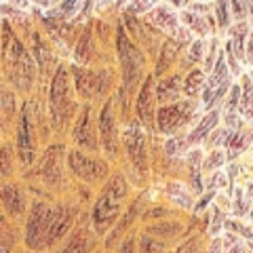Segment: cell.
<instances>
[{
    "instance_id": "1",
    "label": "cell",
    "mask_w": 253,
    "mask_h": 253,
    "mask_svg": "<svg viewBox=\"0 0 253 253\" xmlns=\"http://www.w3.org/2000/svg\"><path fill=\"white\" fill-rule=\"evenodd\" d=\"M2 61L6 76L21 91H28L34 83V61L30 59L28 51L23 49L19 38L13 34L9 26H4L2 34Z\"/></svg>"
},
{
    "instance_id": "2",
    "label": "cell",
    "mask_w": 253,
    "mask_h": 253,
    "mask_svg": "<svg viewBox=\"0 0 253 253\" xmlns=\"http://www.w3.org/2000/svg\"><path fill=\"white\" fill-rule=\"evenodd\" d=\"M126 194H129V188H126L125 177L118 173L110 177L93 209V228L97 230V234H106L114 226V221L121 217Z\"/></svg>"
},
{
    "instance_id": "3",
    "label": "cell",
    "mask_w": 253,
    "mask_h": 253,
    "mask_svg": "<svg viewBox=\"0 0 253 253\" xmlns=\"http://www.w3.org/2000/svg\"><path fill=\"white\" fill-rule=\"evenodd\" d=\"M116 49H118V61H121V74H123V91L118 95H121L123 104L126 108V101L135 95L137 83H139L141 74H144V55L126 38L123 28H118Z\"/></svg>"
},
{
    "instance_id": "4",
    "label": "cell",
    "mask_w": 253,
    "mask_h": 253,
    "mask_svg": "<svg viewBox=\"0 0 253 253\" xmlns=\"http://www.w3.org/2000/svg\"><path fill=\"white\" fill-rule=\"evenodd\" d=\"M74 110V93H72V84H70V72L68 68H57L53 81H51V89H49V112H51V121L61 126L63 123L70 118Z\"/></svg>"
},
{
    "instance_id": "5",
    "label": "cell",
    "mask_w": 253,
    "mask_h": 253,
    "mask_svg": "<svg viewBox=\"0 0 253 253\" xmlns=\"http://www.w3.org/2000/svg\"><path fill=\"white\" fill-rule=\"evenodd\" d=\"M55 217V207L46 201H34L26 226V245L34 251L46 249V239Z\"/></svg>"
},
{
    "instance_id": "6",
    "label": "cell",
    "mask_w": 253,
    "mask_h": 253,
    "mask_svg": "<svg viewBox=\"0 0 253 253\" xmlns=\"http://www.w3.org/2000/svg\"><path fill=\"white\" fill-rule=\"evenodd\" d=\"M68 167L78 179L86 181V184H101L108 177V165L101 158L86 156L81 150H70L68 152Z\"/></svg>"
},
{
    "instance_id": "7",
    "label": "cell",
    "mask_w": 253,
    "mask_h": 253,
    "mask_svg": "<svg viewBox=\"0 0 253 253\" xmlns=\"http://www.w3.org/2000/svg\"><path fill=\"white\" fill-rule=\"evenodd\" d=\"M123 144H125L133 171L139 173V175H146L148 173V148H146V135L141 131V126L131 125L123 135Z\"/></svg>"
},
{
    "instance_id": "8",
    "label": "cell",
    "mask_w": 253,
    "mask_h": 253,
    "mask_svg": "<svg viewBox=\"0 0 253 253\" xmlns=\"http://www.w3.org/2000/svg\"><path fill=\"white\" fill-rule=\"evenodd\" d=\"M192 112H194L192 101H175V104H167V106H163L161 110H158L156 125L163 133L173 135V133H177L181 126L190 121Z\"/></svg>"
},
{
    "instance_id": "9",
    "label": "cell",
    "mask_w": 253,
    "mask_h": 253,
    "mask_svg": "<svg viewBox=\"0 0 253 253\" xmlns=\"http://www.w3.org/2000/svg\"><path fill=\"white\" fill-rule=\"evenodd\" d=\"M228 86H230V72H228L224 55L219 53L215 70H213L209 81L205 83V86H203V106L205 108H213L226 95L224 91H228Z\"/></svg>"
},
{
    "instance_id": "10",
    "label": "cell",
    "mask_w": 253,
    "mask_h": 253,
    "mask_svg": "<svg viewBox=\"0 0 253 253\" xmlns=\"http://www.w3.org/2000/svg\"><path fill=\"white\" fill-rule=\"evenodd\" d=\"M36 137H34V121L30 116V108L23 106L19 112V121H17V154L21 165H32L36 158Z\"/></svg>"
},
{
    "instance_id": "11",
    "label": "cell",
    "mask_w": 253,
    "mask_h": 253,
    "mask_svg": "<svg viewBox=\"0 0 253 253\" xmlns=\"http://www.w3.org/2000/svg\"><path fill=\"white\" fill-rule=\"evenodd\" d=\"M97 131L101 135V144L110 156H116L118 146H121V137H118V126H116V114H114V101L108 99L106 106L101 108Z\"/></svg>"
},
{
    "instance_id": "12",
    "label": "cell",
    "mask_w": 253,
    "mask_h": 253,
    "mask_svg": "<svg viewBox=\"0 0 253 253\" xmlns=\"http://www.w3.org/2000/svg\"><path fill=\"white\" fill-rule=\"evenodd\" d=\"M0 201L4 205V211L9 217H21L26 213V192L19 184H13V181H4L0 186Z\"/></svg>"
},
{
    "instance_id": "13",
    "label": "cell",
    "mask_w": 253,
    "mask_h": 253,
    "mask_svg": "<svg viewBox=\"0 0 253 253\" xmlns=\"http://www.w3.org/2000/svg\"><path fill=\"white\" fill-rule=\"evenodd\" d=\"M154 83H152V76H148L144 84H141V89L137 93V101H135V112H137V118H139V123L144 125V126H152L154 123V99H156V95H154Z\"/></svg>"
},
{
    "instance_id": "14",
    "label": "cell",
    "mask_w": 253,
    "mask_h": 253,
    "mask_svg": "<svg viewBox=\"0 0 253 253\" xmlns=\"http://www.w3.org/2000/svg\"><path fill=\"white\" fill-rule=\"evenodd\" d=\"M74 81H76V89L83 97H99L104 95L108 89V83H104V74H95L89 70H78L74 68Z\"/></svg>"
},
{
    "instance_id": "15",
    "label": "cell",
    "mask_w": 253,
    "mask_h": 253,
    "mask_svg": "<svg viewBox=\"0 0 253 253\" xmlns=\"http://www.w3.org/2000/svg\"><path fill=\"white\" fill-rule=\"evenodd\" d=\"M74 144H78L84 150H91V152L97 150V139H95V133H93V118H91V108L89 106L83 110L81 116H78V121H76Z\"/></svg>"
},
{
    "instance_id": "16",
    "label": "cell",
    "mask_w": 253,
    "mask_h": 253,
    "mask_svg": "<svg viewBox=\"0 0 253 253\" xmlns=\"http://www.w3.org/2000/svg\"><path fill=\"white\" fill-rule=\"evenodd\" d=\"M72 224H74L72 207L63 205V207L55 209V217H53V224H51V230H49V239H46V247H53L57 241H61L63 236L68 234L70 228H72Z\"/></svg>"
},
{
    "instance_id": "17",
    "label": "cell",
    "mask_w": 253,
    "mask_h": 253,
    "mask_svg": "<svg viewBox=\"0 0 253 253\" xmlns=\"http://www.w3.org/2000/svg\"><path fill=\"white\" fill-rule=\"evenodd\" d=\"M219 121V110H211V112L203 118V121L194 126L192 131H190L188 135V141L190 144H201L205 137H209L213 131H215V125Z\"/></svg>"
},
{
    "instance_id": "18",
    "label": "cell",
    "mask_w": 253,
    "mask_h": 253,
    "mask_svg": "<svg viewBox=\"0 0 253 253\" xmlns=\"http://www.w3.org/2000/svg\"><path fill=\"white\" fill-rule=\"evenodd\" d=\"M17 247V226L9 215H0V253H13Z\"/></svg>"
},
{
    "instance_id": "19",
    "label": "cell",
    "mask_w": 253,
    "mask_h": 253,
    "mask_svg": "<svg viewBox=\"0 0 253 253\" xmlns=\"http://www.w3.org/2000/svg\"><path fill=\"white\" fill-rule=\"evenodd\" d=\"M91 249H93V236L86 230H78L70 236V241L61 249L51 253H89Z\"/></svg>"
},
{
    "instance_id": "20",
    "label": "cell",
    "mask_w": 253,
    "mask_h": 253,
    "mask_svg": "<svg viewBox=\"0 0 253 253\" xmlns=\"http://www.w3.org/2000/svg\"><path fill=\"white\" fill-rule=\"evenodd\" d=\"M61 152H63V148L61 146H55L42 158V175H44V179L49 181V184H57V181L61 179V171H59L61 161L57 158V154H61Z\"/></svg>"
},
{
    "instance_id": "21",
    "label": "cell",
    "mask_w": 253,
    "mask_h": 253,
    "mask_svg": "<svg viewBox=\"0 0 253 253\" xmlns=\"http://www.w3.org/2000/svg\"><path fill=\"white\" fill-rule=\"evenodd\" d=\"M179 76H171L167 78V81H163L161 84L156 86V99L158 101H163L165 106H167V101L169 104H175V99L179 97Z\"/></svg>"
},
{
    "instance_id": "22",
    "label": "cell",
    "mask_w": 253,
    "mask_h": 253,
    "mask_svg": "<svg viewBox=\"0 0 253 253\" xmlns=\"http://www.w3.org/2000/svg\"><path fill=\"white\" fill-rule=\"evenodd\" d=\"M249 32H247V23L245 21H239L234 26L232 30V34H230V44H228V53H232L234 57L239 55V59H245V36H247Z\"/></svg>"
},
{
    "instance_id": "23",
    "label": "cell",
    "mask_w": 253,
    "mask_h": 253,
    "mask_svg": "<svg viewBox=\"0 0 253 253\" xmlns=\"http://www.w3.org/2000/svg\"><path fill=\"white\" fill-rule=\"evenodd\" d=\"M203 83H205L203 70H194V72H190L186 76L184 84H181V93H184L186 97H196L199 93H203Z\"/></svg>"
},
{
    "instance_id": "24",
    "label": "cell",
    "mask_w": 253,
    "mask_h": 253,
    "mask_svg": "<svg viewBox=\"0 0 253 253\" xmlns=\"http://www.w3.org/2000/svg\"><path fill=\"white\" fill-rule=\"evenodd\" d=\"M188 169H190V181H192L194 192H201L203 190V165H201V152L199 150L190 154Z\"/></svg>"
},
{
    "instance_id": "25",
    "label": "cell",
    "mask_w": 253,
    "mask_h": 253,
    "mask_svg": "<svg viewBox=\"0 0 253 253\" xmlns=\"http://www.w3.org/2000/svg\"><path fill=\"white\" fill-rule=\"evenodd\" d=\"M251 141H253V131L251 129L236 131L232 135V139H230V144H228V148H230V158H234L236 154H241L243 150L251 144Z\"/></svg>"
},
{
    "instance_id": "26",
    "label": "cell",
    "mask_w": 253,
    "mask_h": 253,
    "mask_svg": "<svg viewBox=\"0 0 253 253\" xmlns=\"http://www.w3.org/2000/svg\"><path fill=\"white\" fill-rule=\"evenodd\" d=\"M13 146L11 144H4L0 148V181L9 179L13 175V169H15V161H13Z\"/></svg>"
},
{
    "instance_id": "27",
    "label": "cell",
    "mask_w": 253,
    "mask_h": 253,
    "mask_svg": "<svg viewBox=\"0 0 253 253\" xmlns=\"http://www.w3.org/2000/svg\"><path fill=\"white\" fill-rule=\"evenodd\" d=\"M241 114L245 118H249V121H253V84L249 78L241 86Z\"/></svg>"
},
{
    "instance_id": "28",
    "label": "cell",
    "mask_w": 253,
    "mask_h": 253,
    "mask_svg": "<svg viewBox=\"0 0 253 253\" xmlns=\"http://www.w3.org/2000/svg\"><path fill=\"white\" fill-rule=\"evenodd\" d=\"M165 251V245L163 241H156L152 239L148 232L146 234H141V239H139V247H137V253H163Z\"/></svg>"
},
{
    "instance_id": "29",
    "label": "cell",
    "mask_w": 253,
    "mask_h": 253,
    "mask_svg": "<svg viewBox=\"0 0 253 253\" xmlns=\"http://www.w3.org/2000/svg\"><path fill=\"white\" fill-rule=\"evenodd\" d=\"M175 53H177V44H175V41H167V44L163 46L161 61H158V66H156V76H161V74H163V70H165V66L175 59Z\"/></svg>"
},
{
    "instance_id": "30",
    "label": "cell",
    "mask_w": 253,
    "mask_h": 253,
    "mask_svg": "<svg viewBox=\"0 0 253 253\" xmlns=\"http://www.w3.org/2000/svg\"><path fill=\"white\" fill-rule=\"evenodd\" d=\"M137 213H139V203H131V207L126 209V215L121 219V224H116L112 239H116V236H121V234L126 230V228H129V226L133 224V219L137 217Z\"/></svg>"
},
{
    "instance_id": "31",
    "label": "cell",
    "mask_w": 253,
    "mask_h": 253,
    "mask_svg": "<svg viewBox=\"0 0 253 253\" xmlns=\"http://www.w3.org/2000/svg\"><path fill=\"white\" fill-rule=\"evenodd\" d=\"M184 21L190 23V28L194 32H199V34H207L209 32V23L205 21L201 15H194V13H184Z\"/></svg>"
},
{
    "instance_id": "32",
    "label": "cell",
    "mask_w": 253,
    "mask_h": 253,
    "mask_svg": "<svg viewBox=\"0 0 253 253\" xmlns=\"http://www.w3.org/2000/svg\"><path fill=\"white\" fill-rule=\"evenodd\" d=\"M234 135V131L230 129H215L211 133V139H209V144L213 148H217V146H224V144H230V139Z\"/></svg>"
},
{
    "instance_id": "33",
    "label": "cell",
    "mask_w": 253,
    "mask_h": 253,
    "mask_svg": "<svg viewBox=\"0 0 253 253\" xmlns=\"http://www.w3.org/2000/svg\"><path fill=\"white\" fill-rule=\"evenodd\" d=\"M0 110H4V112H13L15 110V97L11 91H6L2 84H0Z\"/></svg>"
},
{
    "instance_id": "34",
    "label": "cell",
    "mask_w": 253,
    "mask_h": 253,
    "mask_svg": "<svg viewBox=\"0 0 253 253\" xmlns=\"http://www.w3.org/2000/svg\"><path fill=\"white\" fill-rule=\"evenodd\" d=\"M184 190L186 188L181 184H169L167 192H175V194H171V199H175L181 207H190V199H188V196H181V194H184Z\"/></svg>"
},
{
    "instance_id": "35",
    "label": "cell",
    "mask_w": 253,
    "mask_h": 253,
    "mask_svg": "<svg viewBox=\"0 0 253 253\" xmlns=\"http://www.w3.org/2000/svg\"><path fill=\"white\" fill-rule=\"evenodd\" d=\"M177 253H203L201 239H199V236H192V239H188V241L177 249Z\"/></svg>"
},
{
    "instance_id": "36",
    "label": "cell",
    "mask_w": 253,
    "mask_h": 253,
    "mask_svg": "<svg viewBox=\"0 0 253 253\" xmlns=\"http://www.w3.org/2000/svg\"><path fill=\"white\" fill-rule=\"evenodd\" d=\"M116 253H135V234H129L126 239L118 245Z\"/></svg>"
},
{
    "instance_id": "37",
    "label": "cell",
    "mask_w": 253,
    "mask_h": 253,
    "mask_svg": "<svg viewBox=\"0 0 253 253\" xmlns=\"http://www.w3.org/2000/svg\"><path fill=\"white\" fill-rule=\"evenodd\" d=\"M226 6H228L226 2H219L217 9H215V13H217V23H219L221 30L228 28V9H226Z\"/></svg>"
},
{
    "instance_id": "38",
    "label": "cell",
    "mask_w": 253,
    "mask_h": 253,
    "mask_svg": "<svg viewBox=\"0 0 253 253\" xmlns=\"http://www.w3.org/2000/svg\"><path fill=\"white\" fill-rule=\"evenodd\" d=\"M230 230H234V232H241V234H245L247 239H251L253 241V228H249V226H243V224H236V221H228L226 224Z\"/></svg>"
},
{
    "instance_id": "39",
    "label": "cell",
    "mask_w": 253,
    "mask_h": 253,
    "mask_svg": "<svg viewBox=\"0 0 253 253\" xmlns=\"http://www.w3.org/2000/svg\"><path fill=\"white\" fill-rule=\"evenodd\" d=\"M221 163H224V154H221V152H217V150H215V152L211 154L209 163H205L203 167H205V169H215V167H221Z\"/></svg>"
},
{
    "instance_id": "40",
    "label": "cell",
    "mask_w": 253,
    "mask_h": 253,
    "mask_svg": "<svg viewBox=\"0 0 253 253\" xmlns=\"http://www.w3.org/2000/svg\"><path fill=\"white\" fill-rule=\"evenodd\" d=\"M245 61H249V63H253V30L249 32V41H247V51H245Z\"/></svg>"
},
{
    "instance_id": "41",
    "label": "cell",
    "mask_w": 253,
    "mask_h": 253,
    "mask_svg": "<svg viewBox=\"0 0 253 253\" xmlns=\"http://www.w3.org/2000/svg\"><path fill=\"white\" fill-rule=\"evenodd\" d=\"M243 2H232V13L236 15V17H243V15H245V9H243Z\"/></svg>"
},
{
    "instance_id": "42",
    "label": "cell",
    "mask_w": 253,
    "mask_h": 253,
    "mask_svg": "<svg viewBox=\"0 0 253 253\" xmlns=\"http://www.w3.org/2000/svg\"><path fill=\"white\" fill-rule=\"evenodd\" d=\"M228 253H245V249H243V245H234V247H230Z\"/></svg>"
},
{
    "instance_id": "43",
    "label": "cell",
    "mask_w": 253,
    "mask_h": 253,
    "mask_svg": "<svg viewBox=\"0 0 253 253\" xmlns=\"http://www.w3.org/2000/svg\"><path fill=\"white\" fill-rule=\"evenodd\" d=\"M251 221H253V209H251Z\"/></svg>"
},
{
    "instance_id": "44",
    "label": "cell",
    "mask_w": 253,
    "mask_h": 253,
    "mask_svg": "<svg viewBox=\"0 0 253 253\" xmlns=\"http://www.w3.org/2000/svg\"><path fill=\"white\" fill-rule=\"evenodd\" d=\"M0 129H2V121H0Z\"/></svg>"
},
{
    "instance_id": "45",
    "label": "cell",
    "mask_w": 253,
    "mask_h": 253,
    "mask_svg": "<svg viewBox=\"0 0 253 253\" xmlns=\"http://www.w3.org/2000/svg\"><path fill=\"white\" fill-rule=\"evenodd\" d=\"M251 253H253V245H251Z\"/></svg>"
},
{
    "instance_id": "46",
    "label": "cell",
    "mask_w": 253,
    "mask_h": 253,
    "mask_svg": "<svg viewBox=\"0 0 253 253\" xmlns=\"http://www.w3.org/2000/svg\"><path fill=\"white\" fill-rule=\"evenodd\" d=\"M251 81H253V74H251Z\"/></svg>"
}]
</instances>
